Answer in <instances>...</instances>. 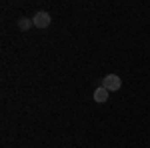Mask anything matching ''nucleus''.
Segmentation results:
<instances>
[{"label":"nucleus","instance_id":"nucleus-1","mask_svg":"<svg viewBox=\"0 0 150 148\" xmlns=\"http://www.w3.org/2000/svg\"><path fill=\"white\" fill-rule=\"evenodd\" d=\"M120 86H122V80H120V76H118V74H108V76H104L102 88H106L108 92L120 90Z\"/></svg>","mask_w":150,"mask_h":148},{"label":"nucleus","instance_id":"nucleus-2","mask_svg":"<svg viewBox=\"0 0 150 148\" xmlns=\"http://www.w3.org/2000/svg\"><path fill=\"white\" fill-rule=\"evenodd\" d=\"M50 14L48 12H36V16L32 18V22H34L36 28H48L50 26Z\"/></svg>","mask_w":150,"mask_h":148},{"label":"nucleus","instance_id":"nucleus-3","mask_svg":"<svg viewBox=\"0 0 150 148\" xmlns=\"http://www.w3.org/2000/svg\"><path fill=\"white\" fill-rule=\"evenodd\" d=\"M94 100H96V102H106V100H108V90L102 88V86L96 88V90H94Z\"/></svg>","mask_w":150,"mask_h":148},{"label":"nucleus","instance_id":"nucleus-4","mask_svg":"<svg viewBox=\"0 0 150 148\" xmlns=\"http://www.w3.org/2000/svg\"><path fill=\"white\" fill-rule=\"evenodd\" d=\"M18 26H20L22 30H28L30 26H34V22H32V20H26V18H22V20H18Z\"/></svg>","mask_w":150,"mask_h":148}]
</instances>
